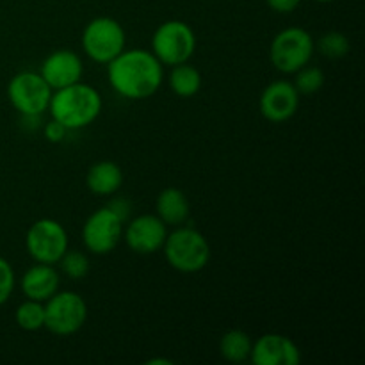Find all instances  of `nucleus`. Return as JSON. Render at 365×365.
<instances>
[{
	"label": "nucleus",
	"mask_w": 365,
	"mask_h": 365,
	"mask_svg": "<svg viewBox=\"0 0 365 365\" xmlns=\"http://www.w3.org/2000/svg\"><path fill=\"white\" fill-rule=\"evenodd\" d=\"M68 132L70 130H68L63 123H59L57 120H53V118L48 121V123H45V127H43V134H45L46 141L48 143L64 141V138H66Z\"/></svg>",
	"instance_id": "obj_26"
},
{
	"label": "nucleus",
	"mask_w": 365,
	"mask_h": 365,
	"mask_svg": "<svg viewBox=\"0 0 365 365\" xmlns=\"http://www.w3.org/2000/svg\"><path fill=\"white\" fill-rule=\"evenodd\" d=\"M294 75H296V78L292 84H294L296 91H298L299 95L310 96V95H316L317 91H321V89H323L324 73L321 68L309 66V64H305V66L299 68Z\"/></svg>",
	"instance_id": "obj_22"
},
{
	"label": "nucleus",
	"mask_w": 365,
	"mask_h": 365,
	"mask_svg": "<svg viewBox=\"0 0 365 365\" xmlns=\"http://www.w3.org/2000/svg\"><path fill=\"white\" fill-rule=\"evenodd\" d=\"M299 93L289 81H274L264 88L259 98V110L271 123L291 120L299 107Z\"/></svg>",
	"instance_id": "obj_12"
},
{
	"label": "nucleus",
	"mask_w": 365,
	"mask_h": 365,
	"mask_svg": "<svg viewBox=\"0 0 365 365\" xmlns=\"http://www.w3.org/2000/svg\"><path fill=\"white\" fill-rule=\"evenodd\" d=\"M250 360L255 365H299L302 351L292 339L266 334L253 342Z\"/></svg>",
	"instance_id": "obj_13"
},
{
	"label": "nucleus",
	"mask_w": 365,
	"mask_h": 365,
	"mask_svg": "<svg viewBox=\"0 0 365 365\" xmlns=\"http://www.w3.org/2000/svg\"><path fill=\"white\" fill-rule=\"evenodd\" d=\"M107 78L121 98L146 100L159 91L164 81V66L150 50L125 48L107 63Z\"/></svg>",
	"instance_id": "obj_1"
},
{
	"label": "nucleus",
	"mask_w": 365,
	"mask_h": 365,
	"mask_svg": "<svg viewBox=\"0 0 365 365\" xmlns=\"http://www.w3.org/2000/svg\"><path fill=\"white\" fill-rule=\"evenodd\" d=\"M59 271L50 264H38L29 267L20 280V289L27 299L45 303L59 291Z\"/></svg>",
	"instance_id": "obj_15"
},
{
	"label": "nucleus",
	"mask_w": 365,
	"mask_h": 365,
	"mask_svg": "<svg viewBox=\"0 0 365 365\" xmlns=\"http://www.w3.org/2000/svg\"><path fill=\"white\" fill-rule=\"evenodd\" d=\"M316 52V41L302 27H287L278 32L269 46L271 64L280 73L292 75L310 63Z\"/></svg>",
	"instance_id": "obj_5"
},
{
	"label": "nucleus",
	"mask_w": 365,
	"mask_h": 365,
	"mask_svg": "<svg viewBox=\"0 0 365 365\" xmlns=\"http://www.w3.org/2000/svg\"><path fill=\"white\" fill-rule=\"evenodd\" d=\"M82 73H84V64H82L81 56L68 48L56 50L46 56L39 68V75L45 78L52 91L75 84L81 81Z\"/></svg>",
	"instance_id": "obj_14"
},
{
	"label": "nucleus",
	"mask_w": 365,
	"mask_h": 365,
	"mask_svg": "<svg viewBox=\"0 0 365 365\" xmlns=\"http://www.w3.org/2000/svg\"><path fill=\"white\" fill-rule=\"evenodd\" d=\"M107 209L113 210L118 217H120L123 223H127L130 220V214H132V202L127 198V196H114L110 198V202L107 203Z\"/></svg>",
	"instance_id": "obj_25"
},
{
	"label": "nucleus",
	"mask_w": 365,
	"mask_h": 365,
	"mask_svg": "<svg viewBox=\"0 0 365 365\" xmlns=\"http://www.w3.org/2000/svg\"><path fill=\"white\" fill-rule=\"evenodd\" d=\"M57 264H59L63 274H66L71 280H82V278H86L89 273V267H91L88 255L84 252H78V250H66Z\"/></svg>",
	"instance_id": "obj_23"
},
{
	"label": "nucleus",
	"mask_w": 365,
	"mask_h": 365,
	"mask_svg": "<svg viewBox=\"0 0 365 365\" xmlns=\"http://www.w3.org/2000/svg\"><path fill=\"white\" fill-rule=\"evenodd\" d=\"M166 235L168 227L159 220L157 214H141L128 220L121 239L138 255H152L163 250Z\"/></svg>",
	"instance_id": "obj_11"
},
{
	"label": "nucleus",
	"mask_w": 365,
	"mask_h": 365,
	"mask_svg": "<svg viewBox=\"0 0 365 365\" xmlns=\"http://www.w3.org/2000/svg\"><path fill=\"white\" fill-rule=\"evenodd\" d=\"M316 2H321V4H328V2H334V0H316Z\"/></svg>",
	"instance_id": "obj_29"
},
{
	"label": "nucleus",
	"mask_w": 365,
	"mask_h": 365,
	"mask_svg": "<svg viewBox=\"0 0 365 365\" xmlns=\"http://www.w3.org/2000/svg\"><path fill=\"white\" fill-rule=\"evenodd\" d=\"M123 237V221L107 207L95 210L82 227V242L93 255L114 252Z\"/></svg>",
	"instance_id": "obj_10"
},
{
	"label": "nucleus",
	"mask_w": 365,
	"mask_h": 365,
	"mask_svg": "<svg viewBox=\"0 0 365 365\" xmlns=\"http://www.w3.org/2000/svg\"><path fill=\"white\" fill-rule=\"evenodd\" d=\"M168 84L171 91L180 98H192L202 89V73L189 63L177 64L171 66Z\"/></svg>",
	"instance_id": "obj_18"
},
{
	"label": "nucleus",
	"mask_w": 365,
	"mask_h": 365,
	"mask_svg": "<svg viewBox=\"0 0 365 365\" xmlns=\"http://www.w3.org/2000/svg\"><path fill=\"white\" fill-rule=\"evenodd\" d=\"M266 4L274 11V13L287 14L292 13V11L302 4V0H266Z\"/></svg>",
	"instance_id": "obj_27"
},
{
	"label": "nucleus",
	"mask_w": 365,
	"mask_h": 365,
	"mask_svg": "<svg viewBox=\"0 0 365 365\" xmlns=\"http://www.w3.org/2000/svg\"><path fill=\"white\" fill-rule=\"evenodd\" d=\"M88 319L84 298L73 291H57L45 302V330L57 337L77 334Z\"/></svg>",
	"instance_id": "obj_7"
},
{
	"label": "nucleus",
	"mask_w": 365,
	"mask_h": 365,
	"mask_svg": "<svg viewBox=\"0 0 365 365\" xmlns=\"http://www.w3.org/2000/svg\"><path fill=\"white\" fill-rule=\"evenodd\" d=\"M163 252L168 264L184 274H195L205 269L212 255L205 235L196 228L182 225L166 235Z\"/></svg>",
	"instance_id": "obj_3"
},
{
	"label": "nucleus",
	"mask_w": 365,
	"mask_h": 365,
	"mask_svg": "<svg viewBox=\"0 0 365 365\" xmlns=\"http://www.w3.org/2000/svg\"><path fill=\"white\" fill-rule=\"evenodd\" d=\"M14 321L25 331H38L45 328V305L41 302L27 299L20 303L14 312Z\"/></svg>",
	"instance_id": "obj_20"
},
{
	"label": "nucleus",
	"mask_w": 365,
	"mask_h": 365,
	"mask_svg": "<svg viewBox=\"0 0 365 365\" xmlns=\"http://www.w3.org/2000/svg\"><path fill=\"white\" fill-rule=\"evenodd\" d=\"M253 341L245 330H228L227 334L221 337L220 341V353L227 362L230 364H242L250 360V353H252Z\"/></svg>",
	"instance_id": "obj_19"
},
{
	"label": "nucleus",
	"mask_w": 365,
	"mask_h": 365,
	"mask_svg": "<svg viewBox=\"0 0 365 365\" xmlns=\"http://www.w3.org/2000/svg\"><path fill=\"white\" fill-rule=\"evenodd\" d=\"M148 364H152V365H155V364H164V365H170V364H171V360H166V359H152V360H150Z\"/></svg>",
	"instance_id": "obj_28"
},
{
	"label": "nucleus",
	"mask_w": 365,
	"mask_h": 365,
	"mask_svg": "<svg viewBox=\"0 0 365 365\" xmlns=\"http://www.w3.org/2000/svg\"><path fill=\"white\" fill-rule=\"evenodd\" d=\"M157 216L166 227H180L191 214L189 200L180 189L166 187L159 192L155 202Z\"/></svg>",
	"instance_id": "obj_16"
},
{
	"label": "nucleus",
	"mask_w": 365,
	"mask_h": 365,
	"mask_svg": "<svg viewBox=\"0 0 365 365\" xmlns=\"http://www.w3.org/2000/svg\"><path fill=\"white\" fill-rule=\"evenodd\" d=\"M150 52L163 66L189 63L196 52V34L191 25L182 20H168L155 29Z\"/></svg>",
	"instance_id": "obj_4"
},
{
	"label": "nucleus",
	"mask_w": 365,
	"mask_h": 365,
	"mask_svg": "<svg viewBox=\"0 0 365 365\" xmlns=\"http://www.w3.org/2000/svg\"><path fill=\"white\" fill-rule=\"evenodd\" d=\"M68 232L59 221L41 217L34 221L25 235V248L34 262L56 266L68 250Z\"/></svg>",
	"instance_id": "obj_8"
},
{
	"label": "nucleus",
	"mask_w": 365,
	"mask_h": 365,
	"mask_svg": "<svg viewBox=\"0 0 365 365\" xmlns=\"http://www.w3.org/2000/svg\"><path fill=\"white\" fill-rule=\"evenodd\" d=\"M16 285V277H14V269L4 257H0V307L11 298Z\"/></svg>",
	"instance_id": "obj_24"
},
{
	"label": "nucleus",
	"mask_w": 365,
	"mask_h": 365,
	"mask_svg": "<svg viewBox=\"0 0 365 365\" xmlns=\"http://www.w3.org/2000/svg\"><path fill=\"white\" fill-rule=\"evenodd\" d=\"M52 93V88L46 84L39 71H20L7 84V98L21 116L43 114L48 110Z\"/></svg>",
	"instance_id": "obj_9"
},
{
	"label": "nucleus",
	"mask_w": 365,
	"mask_h": 365,
	"mask_svg": "<svg viewBox=\"0 0 365 365\" xmlns=\"http://www.w3.org/2000/svg\"><path fill=\"white\" fill-rule=\"evenodd\" d=\"M102 106L103 102L98 89L78 81L52 93L48 113L68 130H81L95 123L102 113Z\"/></svg>",
	"instance_id": "obj_2"
},
{
	"label": "nucleus",
	"mask_w": 365,
	"mask_h": 365,
	"mask_svg": "<svg viewBox=\"0 0 365 365\" xmlns=\"http://www.w3.org/2000/svg\"><path fill=\"white\" fill-rule=\"evenodd\" d=\"M86 185L93 195L110 196L116 195L123 185V171L113 160H100L88 170Z\"/></svg>",
	"instance_id": "obj_17"
},
{
	"label": "nucleus",
	"mask_w": 365,
	"mask_h": 365,
	"mask_svg": "<svg viewBox=\"0 0 365 365\" xmlns=\"http://www.w3.org/2000/svg\"><path fill=\"white\" fill-rule=\"evenodd\" d=\"M316 48L323 53L328 59H342L351 50V43H349L348 36L342 34L339 31L324 32L316 43Z\"/></svg>",
	"instance_id": "obj_21"
},
{
	"label": "nucleus",
	"mask_w": 365,
	"mask_h": 365,
	"mask_svg": "<svg viewBox=\"0 0 365 365\" xmlns=\"http://www.w3.org/2000/svg\"><path fill=\"white\" fill-rule=\"evenodd\" d=\"M127 45L123 25L110 16L93 18L82 31V48L86 56L100 64H107L120 56Z\"/></svg>",
	"instance_id": "obj_6"
}]
</instances>
